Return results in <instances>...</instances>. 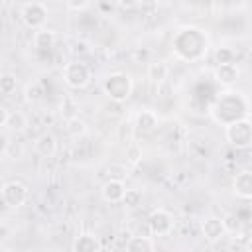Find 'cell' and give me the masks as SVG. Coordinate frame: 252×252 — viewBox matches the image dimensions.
Segmentation results:
<instances>
[{"mask_svg": "<svg viewBox=\"0 0 252 252\" xmlns=\"http://www.w3.org/2000/svg\"><path fill=\"white\" fill-rule=\"evenodd\" d=\"M209 47H211L209 35L201 28H195V26L179 28L171 37V49L175 57L187 63L201 61L207 55Z\"/></svg>", "mask_w": 252, "mask_h": 252, "instance_id": "1", "label": "cell"}, {"mask_svg": "<svg viewBox=\"0 0 252 252\" xmlns=\"http://www.w3.org/2000/svg\"><path fill=\"white\" fill-rule=\"evenodd\" d=\"M248 112H250L248 98L242 93H236V91L222 93L215 100V104L211 106V116L220 126H226V124H230L234 120H240V118H248Z\"/></svg>", "mask_w": 252, "mask_h": 252, "instance_id": "2", "label": "cell"}, {"mask_svg": "<svg viewBox=\"0 0 252 252\" xmlns=\"http://www.w3.org/2000/svg\"><path fill=\"white\" fill-rule=\"evenodd\" d=\"M132 79L126 75V73H122V71H116V73H110L106 79H104V83H102V89H104V94L110 98V100H114V102H124V100H128L130 98V94H132Z\"/></svg>", "mask_w": 252, "mask_h": 252, "instance_id": "3", "label": "cell"}, {"mask_svg": "<svg viewBox=\"0 0 252 252\" xmlns=\"http://www.w3.org/2000/svg\"><path fill=\"white\" fill-rule=\"evenodd\" d=\"M226 142L236 150H248L252 146V124L248 118L234 120L224 126Z\"/></svg>", "mask_w": 252, "mask_h": 252, "instance_id": "4", "label": "cell"}, {"mask_svg": "<svg viewBox=\"0 0 252 252\" xmlns=\"http://www.w3.org/2000/svg\"><path fill=\"white\" fill-rule=\"evenodd\" d=\"M93 79V73L87 63L83 61H71L63 67V83L69 89H85Z\"/></svg>", "mask_w": 252, "mask_h": 252, "instance_id": "5", "label": "cell"}, {"mask_svg": "<svg viewBox=\"0 0 252 252\" xmlns=\"http://www.w3.org/2000/svg\"><path fill=\"white\" fill-rule=\"evenodd\" d=\"M0 195H2V201L6 207L10 209H20L22 205H26L28 197H30V189L26 183L22 181H6L2 187H0Z\"/></svg>", "mask_w": 252, "mask_h": 252, "instance_id": "6", "label": "cell"}, {"mask_svg": "<svg viewBox=\"0 0 252 252\" xmlns=\"http://www.w3.org/2000/svg\"><path fill=\"white\" fill-rule=\"evenodd\" d=\"M20 18L30 30H39L47 24L49 10L41 2H28V4H24L22 12H20Z\"/></svg>", "mask_w": 252, "mask_h": 252, "instance_id": "7", "label": "cell"}, {"mask_svg": "<svg viewBox=\"0 0 252 252\" xmlns=\"http://www.w3.org/2000/svg\"><path fill=\"white\" fill-rule=\"evenodd\" d=\"M148 228L154 236H167L173 230V217L165 209H154L148 215Z\"/></svg>", "mask_w": 252, "mask_h": 252, "instance_id": "8", "label": "cell"}, {"mask_svg": "<svg viewBox=\"0 0 252 252\" xmlns=\"http://www.w3.org/2000/svg\"><path fill=\"white\" fill-rule=\"evenodd\" d=\"M238 77H240V69L236 63H219L213 71V79L222 87L234 85L238 81Z\"/></svg>", "mask_w": 252, "mask_h": 252, "instance_id": "9", "label": "cell"}, {"mask_svg": "<svg viewBox=\"0 0 252 252\" xmlns=\"http://www.w3.org/2000/svg\"><path fill=\"white\" fill-rule=\"evenodd\" d=\"M126 193V185H124V179H112L108 177L102 187H100V195L106 203H122V197Z\"/></svg>", "mask_w": 252, "mask_h": 252, "instance_id": "10", "label": "cell"}, {"mask_svg": "<svg viewBox=\"0 0 252 252\" xmlns=\"http://www.w3.org/2000/svg\"><path fill=\"white\" fill-rule=\"evenodd\" d=\"M232 193L238 199H252V171L242 169L232 177Z\"/></svg>", "mask_w": 252, "mask_h": 252, "instance_id": "11", "label": "cell"}, {"mask_svg": "<svg viewBox=\"0 0 252 252\" xmlns=\"http://www.w3.org/2000/svg\"><path fill=\"white\" fill-rule=\"evenodd\" d=\"M201 232H203V236L209 242H219L222 236H226L224 226H222V220L219 217H207L201 222Z\"/></svg>", "mask_w": 252, "mask_h": 252, "instance_id": "12", "label": "cell"}, {"mask_svg": "<svg viewBox=\"0 0 252 252\" xmlns=\"http://www.w3.org/2000/svg\"><path fill=\"white\" fill-rule=\"evenodd\" d=\"M33 148H35V152H37L41 158H51V156H55V152H57V138H55L51 132H45V134H41V136L35 140Z\"/></svg>", "mask_w": 252, "mask_h": 252, "instance_id": "13", "label": "cell"}, {"mask_svg": "<svg viewBox=\"0 0 252 252\" xmlns=\"http://www.w3.org/2000/svg\"><path fill=\"white\" fill-rule=\"evenodd\" d=\"M55 32H51V30H47V28H39V30H35L33 32V37H32V41H33V47L37 49V51H49L53 45H55Z\"/></svg>", "mask_w": 252, "mask_h": 252, "instance_id": "14", "label": "cell"}, {"mask_svg": "<svg viewBox=\"0 0 252 252\" xmlns=\"http://www.w3.org/2000/svg\"><path fill=\"white\" fill-rule=\"evenodd\" d=\"M100 248H102V244L94 234H79L73 242L75 252H98Z\"/></svg>", "mask_w": 252, "mask_h": 252, "instance_id": "15", "label": "cell"}, {"mask_svg": "<svg viewBox=\"0 0 252 252\" xmlns=\"http://www.w3.org/2000/svg\"><path fill=\"white\" fill-rule=\"evenodd\" d=\"M146 75H148V81L152 85H161L167 79V75H169V67L163 61H154V63L148 65Z\"/></svg>", "mask_w": 252, "mask_h": 252, "instance_id": "16", "label": "cell"}, {"mask_svg": "<svg viewBox=\"0 0 252 252\" xmlns=\"http://www.w3.org/2000/svg\"><path fill=\"white\" fill-rule=\"evenodd\" d=\"M158 114L154 112V110H140L138 114H136V122H134V126H136V130H140V132H152L156 126H158Z\"/></svg>", "mask_w": 252, "mask_h": 252, "instance_id": "17", "label": "cell"}, {"mask_svg": "<svg viewBox=\"0 0 252 252\" xmlns=\"http://www.w3.org/2000/svg\"><path fill=\"white\" fill-rule=\"evenodd\" d=\"M126 250H130V252H152V250H156V242L150 236H132L126 242Z\"/></svg>", "mask_w": 252, "mask_h": 252, "instance_id": "18", "label": "cell"}, {"mask_svg": "<svg viewBox=\"0 0 252 252\" xmlns=\"http://www.w3.org/2000/svg\"><path fill=\"white\" fill-rule=\"evenodd\" d=\"M59 114L65 118V120H71L75 116H79V102L73 98V96H63L61 98V104H59Z\"/></svg>", "mask_w": 252, "mask_h": 252, "instance_id": "19", "label": "cell"}, {"mask_svg": "<svg viewBox=\"0 0 252 252\" xmlns=\"http://www.w3.org/2000/svg\"><path fill=\"white\" fill-rule=\"evenodd\" d=\"M220 220H222V226H224V232H226V234H240V232H242V220H240L236 215L228 213V215H224Z\"/></svg>", "mask_w": 252, "mask_h": 252, "instance_id": "20", "label": "cell"}, {"mask_svg": "<svg viewBox=\"0 0 252 252\" xmlns=\"http://www.w3.org/2000/svg\"><path fill=\"white\" fill-rule=\"evenodd\" d=\"M43 94H45V91H43V87H41V83H30L28 87H26V100L30 102V104H35V102H39L41 98H43Z\"/></svg>", "mask_w": 252, "mask_h": 252, "instance_id": "21", "label": "cell"}, {"mask_svg": "<svg viewBox=\"0 0 252 252\" xmlns=\"http://www.w3.org/2000/svg\"><path fill=\"white\" fill-rule=\"evenodd\" d=\"M16 87H18V79H16L12 73H2V75H0V93H2V94H12V93H16Z\"/></svg>", "mask_w": 252, "mask_h": 252, "instance_id": "22", "label": "cell"}, {"mask_svg": "<svg viewBox=\"0 0 252 252\" xmlns=\"http://www.w3.org/2000/svg\"><path fill=\"white\" fill-rule=\"evenodd\" d=\"M67 132H69L71 136L79 138V136H83V134L87 132V122H85V120H81L79 116H75V118L67 120Z\"/></svg>", "mask_w": 252, "mask_h": 252, "instance_id": "23", "label": "cell"}, {"mask_svg": "<svg viewBox=\"0 0 252 252\" xmlns=\"http://www.w3.org/2000/svg\"><path fill=\"white\" fill-rule=\"evenodd\" d=\"M6 126H10L12 130H24V128L28 126V118H26V114L20 112V110L10 112V116H8V124H6Z\"/></svg>", "mask_w": 252, "mask_h": 252, "instance_id": "24", "label": "cell"}, {"mask_svg": "<svg viewBox=\"0 0 252 252\" xmlns=\"http://www.w3.org/2000/svg\"><path fill=\"white\" fill-rule=\"evenodd\" d=\"M215 61L219 63H234L236 61V53L230 47H217L215 51Z\"/></svg>", "mask_w": 252, "mask_h": 252, "instance_id": "25", "label": "cell"}, {"mask_svg": "<svg viewBox=\"0 0 252 252\" xmlns=\"http://www.w3.org/2000/svg\"><path fill=\"white\" fill-rule=\"evenodd\" d=\"M122 203L126 207H138L142 203V193L138 189H126V193L122 197Z\"/></svg>", "mask_w": 252, "mask_h": 252, "instance_id": "26", "label": "cell"}, {"mask_svg": "<svg viewBox=\"0 0 252 252\" xmlns=\"http://www.w3.org/2000/svg\"><path fill=\"white\" fill-rule=\"evenodd\" d=\"M126 158H128V161L130 163H138L140 161V158H142V148L138 146V144H130L128 148H126Z\"/></svg>", "mask_w": 252, "mask_h": 252, "instance_id": "27", "label": "cell"}, {"mask_svg": "<svg viewBox=\"0 0 252 252\" xmlns=\"http://www.w3.org/2000/svg\"><path fill=\"white\" fill-rule=\"evenodd\" d=\"M65 4H67V8L73 10V12H83V10L89 8L91 0H65Z\"/></svg>", "mask_w": 252, "mask_h": 252, "instance_id": "28", "label": "cell"}, {"mask_svg": "<svg viewBox=\"0 0 252 252\" xmlns=\"http://www.w3.org/2000/svg\"><path fill=\"white\" fill-rule=\"evenodd\" d=\"M8 116H10V112L4 106H0V128H4L8 124Z\"/></svg>", "mask_w": 252, "mask_h": 252, "instance_id": "29", "label": "cell"}, {"mask_svg": "<svg viewBox=\"0 0 252 252\" xmlns=\"http://www.w3.org/2000/svg\"><path fill=\"white\" fill-rule=\"evenodd\" d=\"M118 2H120V6L130 8V6H136V2H138V0H118Z\"/></svg>", "mask_w": 252, "mask_h": 252, "instance_id": "30", "label": "cell"}]
</instances>
